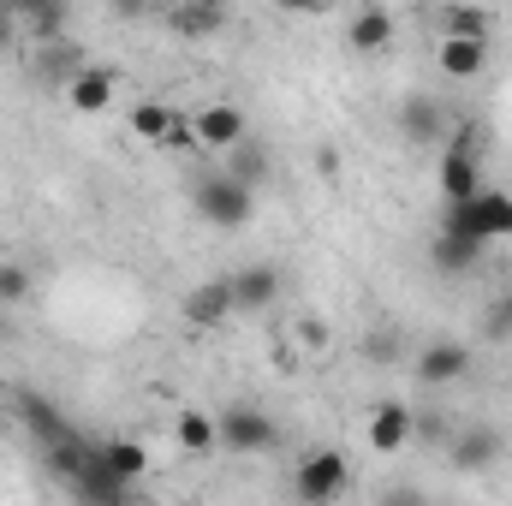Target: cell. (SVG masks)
<instances>
[{
	"mask_svg": "<svg viewBox=\"0 0 512 506\" xmlns=\"http://www.w3.org/2000/svg\"><path fill=\"white\" fill-rule=\"evenodd\" d=\"M191 209H197L209 227L239 233V227L251 221V185H245V179H233L227 167H221V173H203V179L191 185Z\"/></svg>",
	"mask_w": 512,
	"mask_h": 506,
	"instance_id": "obj_1",
	"label": "cell"
},
{
	"mask_svg": "<svg viewBox=\"0 0 512 506\" xmlns=\"http://www.w3.org/2000/svg\"><path fill=\"white\" fill-rule=\"evenodd\" d=\"M441 227L471 233V239H483V245L512 239V191H489V185H477L465 203H447V221H441Z\"/></svg>",
	"mask_w": 512,
	"mask_h": 506,
	"instance_id": "obj_2",
	"label": "cell"
},
{
	"mask_svg": "<svg viewBox=\"0 0 512 506\" xmlns=\"http://www.w3.org/2000/svg\"><path fill=\"white\" fill-rule=\"evenodd\" d=\"M346 489H352V459H346L340 447H316V453H304L298 471H292V495L310 501V506L340 501Z\"/></svg>",
	"mask_w": 512,
	"mask_h": 506,
	"instance_id": "obj_3",
	"label": "cell"
},
{
	"mask_svg": "<svg viewBox=\"0 0 512 506\" xmlns=\"http://www.w3.org/2000/svg\"><path fill=\"white\" fill-rule=\"evenodd\" d=\"M221 453H239V459H256V453H274L280 447V423L256 405H227L221 417Z\"/></svg>",
	"mask_w": 512,
	"mask_h": 506,
	"instance_id": "obj_4",
	"label": "cell"
},
{
	"mask_svg": "<svg viewBox=\"0 0 512 506\" xmlns=\"http://www.w3.org/2000/svg\"><path fill=\"white\" fill-rule=\"evenodd\" d=\"M411 376L423 381V387L465 381V376H471V346H465V340H429V346L411 358Z\"/></svg>",
	"mask_w": 512,
	"mask_h": 506,
	"instance_id": "obj_5",
	"label": "cell"
},
{
	"mask_svg": "<svg viewBox=\"0 0 512 506\" xmlns=\"http://www.w3.org/2000/svg\"><path fill=\"white\" fill-rule=\"evenodd\" d=\"M114 96H120V72L114 66H78L66 78V108L72 114H108Z\"/></svg>",
	"mask_w": 512,
	"mask_h": 506,
	"instance_id": "obj_6",
	"label": "cell"
},
{
	"mask_svg": "<svg viewBox=\"0 0 512 506\" xmlns=\"http://www.w3.org/2000/svg\"><path fill=\"white\" fill-rule=\"evenodd\" d=\"M435 185H441L447 203H465V197L483 185V161H477V143H471V137H459V143L441 149V173H435Z\"/></svg>",
	"mask_w": 512,
	"mask_h": 506,
	"instance_id": "obj_7",
	"label": "cell"
},
{
	"mask_svg": "<svg viewBox=\"0 0 512 506\" xmlns=\"http://www.w3.org/2000/svg\"><path fill=\"white\" fill-rule=\"evenodd\" d=\"M227 280H233V304H239V316H262V310H274V298L286 292V280H280L274 262H245V268L227 274Z\"/></svg>",
	"mask_w": 512,
	"mask_h": 506,
	"instance_id": "obj_8",
	"label": "cell"
},
{
	"mask_svg": "<svg viewBox=\"0 0 512 506\" xmlns=\"http://www.w3.org/2000/svg\"><path fill=\"white\" fill-rule=\"evenodd\" d=\"M364 435H370L376 453H405L417 441V411L405 399H382V405H370V429Z\"/></svg>",
	"mask_w": 512,
	"mask_h": 506,
	"instance_id": "obj_9",
	"label": "cell"
},
{
	"mask_svg": "<svg viewBox=\"0 0 512 506\" xmlns=\"http://www.w3.org/2000/svg\"><path fill=\"white\" fill-rule=\"evenodd\" d=\"M245 108H233V102H209V108H197L191 114V143H203V149H233L239 137H245Z\"/></svg>",
	"mask_w": 512,
	"mask_h": 506,
	"instance_id": "obj_10",
	"label": "cell"
},
{
	"mask_svg": "<svg viewBox=\"0 0 512 506\" xmlns=\"http://www.w3.org/2000/svg\"><path fill=\"white\" fill-rule=\"evenodd\" d=\"M435 66H441V78H453V84L483 78V66H489V42H483V36H441Z\"/></svg>",
	"mask_w": 512,
	"mask_h": 506,
	"instance_id": "obj_11",
	"label": "cell"
},
{
	"mask_svg": "<svg viewBox=\"0 0 512 506\" xmlns=\"http://www.w3.org/2000/svg\"><path fill=\"white\" fill-rule=\"evenodd\" d=\"M239 316V304H233V280L221 274V280H203L191 298H185V322L191 328H221V322H233Z\"/></svg>",
	"mask_w": 512,
	"mask_h": 506,
	"instance_id": "obj_12",
	"label": "cell"
},
{
	"mask_svg": "<svg viewBox=\"0 0 512 506\" xmlns=\"http://www.w3.org/2000/svg\"><path fill=\"white\" fill-rule=\"evenodd\" d=\"M167 24H173L185 42L221 36V30H227V0H173V6H167Z\"/></svg>",
	"mask_w": 512,
	"mask_h": 506,
	"instance_id": "obj_13",
	"label": "cell"
},
{
	"mask_svg": "<svg viewBox=\"0 0 512 506\" xmlns=\"http://www.w3.org/2000/svg\"><path fill=\"white\" fill-rule=\"evenodd\" d=\"M393 120H399V137L405 143H441L447 137V108L435 96H405Z\"/></svg>",
	"mask_w": 512,
	"mask_h": 506,
	"instance_id": "obj_14",
	"label": "cell"
},
{
	"mask_svg": "<svg viewBox=\"0 0 512 506\" xmlns=\"http://www.w3.org/2000/svg\"><path fill=\"white\" fill-rule=\"evenodd\" d=\"M66 489H72L78 501H108V506H114V501H126V495H131V483L120 477V471H114V465H108V459H102V453H96V447H90L84 471H78V477H72Z\"/></svg>",
	"mask_w": 512,
	"mask_h": 506,
	"instance_id": "obj_15",
	"label": "cell"
},
{
	"mask_svg": "<svg viewBox=\"0 0 512 506\" xmlns=\"http://www.w3.org/2000/svg\"><path fill=\"white\" fill-rule=\"evenodd\" d=\"M126 126L137 131L143 143H191V120H185V114H173L167 102H137Z\"/></svg>",
	"mask_w": 512,
	"mask_h": 506,
	"instance_id": "obj_16",
	"label": "cell"
},
{
	"mask_svg": "<svg viewBox=\"0 0 512 506\" xmlns=\"http://www.w3.org/2000/svg\"><path fill=\"white\" fill-rule=\"evenodd\" d=\"M173 441H179V453H191V459H209V453H221V423H215L209 411L185 405V411L173 417Z\"/></svg>",
	"mask_w": 512,
	"mask_h": 506,
	"instance_id": "obj_17",
	"label": "cell"
},
{
	"mask_svg": "<svg viewBox=\"0 0 512 506\" xmlns=\"http://www.w3.org/2000/svg\"><path fill=\"white\" fill-rule=\"evenodd\" d=\"M501 435L495 429H465V435H453L447 441V459H453V471H489L495 459H501Z\"/></svg>",
	"mask_w": 512,
	"mask_h": 506,
	"instance_id": "obj_18",
	"label": "cell"
},
{
	"mask_svg": "<svg viewBox=\"0 0 512 506\" xmlns=\"http://www.w3.org/2000/svg\"><path fill=\"white\" fill-rule=\"evenodd\" d=\"M387 42H393V12L387 6H358L352 24H346V48L352 54H382Z\"/></svg>",
	"mask_w": 512,
	"mask_h": 506,
	"instance_id": "obj_19",
	"label": "cell"
},
{
	"mask_svg": "<svg viewBox=\"0 0 512 506\" xmlns=\"http://www.w3.org/2000/svg\"><path fill=\"white\" fill-rule=\"evenodd\" d=\"M483 251H489L483 239H471V233H453V227H441V233H435V245H429V256H435V268H441V274H471Z\"/></svg>",
	"mask_w": 512,
	"mask_h": 506,
	"instance_id": "obj_20",
	"label": "cell"
},
{
	"mask_svg": "<svg viewBox=\"0 0 512 506\" xmlns=\"http://www.w3.org/2000/svg\"><path fill=\"white\" fill-rule=\"evenodd\" d=\"M435 24H441V36H495V12L489 6H471V0H447L441 12H435Z\"/></svg>",
	"mask_w": 512,
	"mask_h": 506,
	"instance_id": "obj_21",
	"label": "cell"
},
{
	"mask_svg": "<svg viewBox=\"0 0 512 506\" xmlns=\"http://www.w3.org/2000/svg\"><path fill=\"white\" fill-rule=\"evenodd\" d=\"M18 411H24V423L36 429V441H42V447H54V441H66V435H72V429H66V417H60L48 399H36V393H24V399H18Z\"/></svg>",
	"mask_w": 512,
	"mask_h": 506,
	"instance_id": "obj_22",
	"label": "cell"
},
{
	"mask_svg": "<svg viewBox=\"0 0 512 506\" xmlns=\"http://www.w3.org/2000/svg\"><path fill=\"white\" fill-rule=\"evenodd\" d=\"M96 453H102L126 483H137V477L149 471V447H143V441H108V447H96Z\"/></svg>",
	"mask_w": 512,
	"mask_h": 506,
	"instance_id": "obj_23",
	"label": "cell"
},
{
	"mask_svg": "<svg viewBox=\"0 0 512 506\" xmlns=\"http://www.w3.org/2000/svg\"><path fill=\"white\" fill-rule=\"evenodd\" d=\"M227 173H233V179H245V185H262V179H268V149H262V143H251V137H239V143H233V167H227Z\"/></svg>",
	"mask_w": 512,
	"mask_h": 506,
	"instance_id": "obj_24",
	"label": "cell"
},
{
	"mask_svg": "<svg viewBox=\"0 0 512 506\" xmlns=\"http://www.w3.org/2000/svg\"><path fill=\"white\" fill-rule=\"evenodd\" d=\"M78 66H84V60H78V48H66L60 36H54V42H42V78H48V84H66Z\"/></svg>",
	"mask_w": 512,
	"mask_h": 506,
	"instance_id": "obj_25",
	"label": "cell"
},
{
	"mask_svg": "<svg viewBox=\"0 0 512 506\" xmlns=\"http://www.w3.org/2000/svg\"><path fill=\"white\" fill-rule=\"evenodd\" d=\"M292 340H298L304 352H328L334 328H328V316H316V310H310V316H298V322H292Z\"/></svg>",
	"mask_w": 512,
	"mask_h": 506,
	"instance_id": "obj_26",
	"label": "cell"
},
{
	"mask_svg": "<svg viewBox=\"0 0 512 506\" xmlns=\"http://www.w3.org/2000/svg\"><path fill=\"white\" fill-rule=\"evenodd\" d=\"M60 24H66V0H54V6H42L36 18H24V30H30L36 42H54V36H66Z\"/></svg>",
	"mask_w": 512,
	"mask_h": 506,
	"instance_id": "obj_27",
	"label": "cell"
},
{
	"mask_svg": "<svg viewBox=\"0 0 512 506\" xmlns=\"http://www.w3.org/2000/svg\"><path fill=\"white\" fill-rule=\"evenodd\" d=\"M30 298V268L24 262H0V304H24Z\"/></svg>",
	"mask_w": 512,
	"mask_h": 506,
	"instance_id": "obj_28",
	"label": "cell"
},
{
	"mask_svg": "<svg viewBox=\"0 0 512 506\" xmlns=\"http://www.w3.org/2000/svg\"><path fill=\"white\" fill-rule=\"evenodd\" d=\"M280 12H292V18H316V12H328V0H274Z\"/></svg>",
	"mask_w": 512,
	"mask_h": 506,
	"instance_id": "obj_29",
	"label": "cell"
},
{
	"mask_svg": "<svg viewBox=\"0 0 512 506\" xmlns=\"http://www.w3.org/2000/svg\"><path fill=\"white\" fill-rule=\"evenodd\" d=\"M18 30H24V18H18V12H6V6H0V54H6V48H12V42H18Z\"/></svg>",
	"mask_w": 512,
	"mask_h": 506,
	"instance_id": "obj_30",
	"label": "cell"
},
{
	"mask_svg": "<svg viewBox=\"0 0 512 506\" xmlns=\"http://www.w3.org/2000/svg\"><path fill=\"white\" fill-rule=\"evenodd\" d=\"M108 12L114 18H143V12H155V0H108Z\"/></svg>",
	"mask_w": 512,
	"mask_h": 506,
	"instance_id": "obj_31",
	"label": "cell"
},
{
	"mask_svg": "<svg viewBox=\"0 0 512 506\" xmlns=\"http://www.w3.org/2000/svg\"><path fill=\"white\" fill-rule=\"evenodd\" d=\"M0 6H6V12H18V18H36V12H42V6H54V0H0Z\"/></svg>",
	"mask_w": 512,
	"mask_h": 506,
	"instance_id": "obj_32",
	"label": "cell"
}]
</instances>
